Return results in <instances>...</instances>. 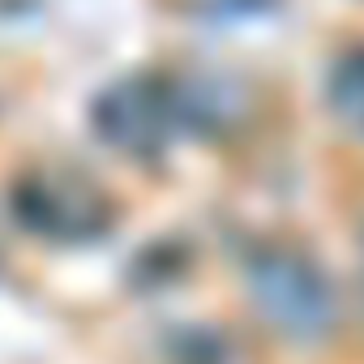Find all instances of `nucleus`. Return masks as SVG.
Returning <instances> with one entry per match:
<instances>
[{"instance_id":"f257e3e1","label":"nucleus","mask_w":364,"mask_h":364,"mask_svg":"<svg viewBox=\"0 0 364 364\" xmlns=\"http://www.w3.org/2000/svg\"><path fill=\"white\" fill-rule=\"evenodd\" d=\"M249 291L257 313L296 343H317L334 326V291L317 262L296 249H266L249 262Z\"/></svg>"},{"instance_id":"f03ea898","label":"nucleus","mask_w":364,"mask_h":364,"mask_svg":"<svg viewBox=\"0 0 364 364\" xmlns=\"http://www.w3.org/2000/svg\"><path fill=\"white\" fill-rule=\"evenodd\" d=\"M14 215L48 240H90L107 228L112 206L107 198L90 185V180L60 171V167H43L31 171L18 193H14Z\"/></svg>"},{"instance_id":"7ed1b4c3","label":"nucleus","mask_w":364,"mask_h":364,"mask_svg":"<svg viewBox=\"0 0 364 364\" xmlns=\"http://www.w3.org/2000/svg\"><path fill=\"white\" fill-rule=\"evenodd\" d=\"M90 116H95V133L112 150H124L133 159L159 154L171 141V133L180 129L176 103H171V82H159V77H124V82L107 86L95 99Z\"/></svg>"},{"instance_id":"20e7f679","label":"nucleus","mask_w":364,"mask_h":364,"mask_svg":"<svg viewBox=\"0 0 364 364\" xmlns=\"http://www.w3.org/2000/svg\"><path fill=\"white\" fill-rule=\"evenodd\" d=\"M171 103H176V124L193 133L232 129L240 120V86L219 73H193L185 82H171Z\"/></svg>"},{"instance_id":"39448f33","label":"nucleus","mask_w":364,"mask_h":364,"mask_svg":"<svg viewBox=\"0 0 364 364\" xmlns=\"http://www.w3.org/2000/svg\"><path fill=\"white\" fill-rule=\"evenodd\" d=\"M326 99L334 120L364 137V48H347L334 65H330V82H326Z\"/></svg>"}]
</instances>
